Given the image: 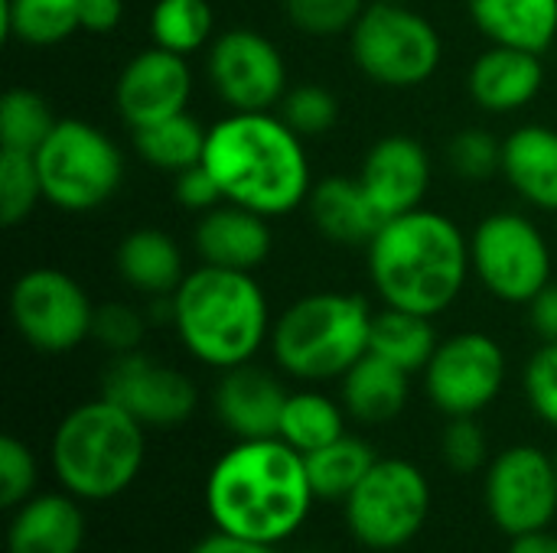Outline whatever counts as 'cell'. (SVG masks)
<instances>
[{
    "instance_id": "obj_15",
    "label": "cell",
    "mask_w": 557,
    "mask_h": 553,
    "mask_svg": "<svg viewBox=\"0 0 557 553\" xmlns=\"http://www.w3.org/2000/svg\"><path fill=\"white\" fill-rule=\"evenodd\" d=\"M101 398L114 401L144 427H176L196 411V385L150 355L124 352L114 355L101 375Z\"/></svg>"
},
{
    "instance_id": "obj_38",
    "label": "cell",
    "mask_w": 557,
    "mask_h": 553,
    "mask_svg": "<svg viewBox=\"0 0 557 553\" xmlns=\"http://www.w3.org/2000/svg\"><path fill=\"white\" fill-rule=\"evenodd\" d=\"M91 339L108 349L111 355H124V352H137L144 342V316L124 303H104L95 306L91 316Z\"/></svg>"
},
{
    "instance_id": "obj_13",
    "label": "cell",
    "mask_w": 557,
    "mask_h": 553,
    "mask_svg": "<svg viewBox=\"0 0 557 553\" xmlns=\"http://www.w3.org/2000/svg\"><path fill=\"white\" fill-rule=\"evenodd\" d=\"M486 508L493 521L519 538L552 525L557 512V463L539 447H509L486 473Z\"/></svg>"
},
{
    "instance_id": "obj_3",
    "label": "cell",
    "mask_w": 557,
    "mask_h": 553,
    "mask_svg": "<svg viewBox=\"0 0 557 553\" xmlns=\"http://www.w3.org/2000/svg\"><path fill=\"white\" fill-rule=\"evenodd\" d=\"M470 267L463 231L424 205L388 218L369 244V274L385 306L418 316L444 313L460 297Z\"/></svg>"
},
{
    "instance_id": "obj_21",
    "label": "cell",
    "mask_w": 557,
    "mask_h": 553,
    "mask_svg": "<svg viewBox=\"0 0 557 553\" xmlns=\"http://www.w3.org/2000/svg\"><path fill=\"white\" fill-rule=\"evenodd\" d=\"M313 225L323 238L343 248H369L379 228L385 225L382 212L369 199L362 179L356 176H326L307 196Z\"/></svg>"
},
{
    "instance_id": "obj_2",
    "label": "cell",
    "mask_w": 557,
    "mask_h": 553,
    "mask_svg": "<svg viewBox=\"0 0 557 553\" xmlns=\"http://www.w3.org/2000/svg\"><path fill=\"white\" fill-rule=\"evenodd\" d=\"M202 163L225 202L264 218L294 212L313 189L304 137L271 111H232L212 124Z\"/></svg>"
},
{
    "instance_id": "obj_37",
    "label": "cell",
    "mask_w": 557,
    "mask_h": 553,
    "mask_svg": "<svg viewBox=\"0 0 557 553\" xmlns=\"http://www.w3.org/2000/svg\"><path fill=\"white\" fill-rule=\"evenodd\" d=\"M450 166L460 179L483 183L503 173V143L486 127H467L450 140Z\"/></svg>"
},
{
    "instance_id": "obj_33",
    "label": "cell",
    "mask_w": 557,
    "mask_h": 553,
    "mask_svg": "<svg viewBox=\"0 0 557 553\" xmlns=\"http://www.w3.org/2000/svg\"><path fill=\"white\" fill-rule=\"evenodd\" d=\"M49 101L33 88H10L0 101V150L36 153L55 127Z\"/></svg>"
},
{
    "instance_id": "obj_25",
    "label": "cell",
    "mask_w": 557,
    "mask_h": 553,
    "mask_svg": "<svg viewBox=\"0 0 557 553\" xmlns=\"http://www.w3.org/2000/svg\"><path fill=\"white\" fill-rule=\"evenodd\" d=\"M408 372L392 365L388 359L366 352L346 375H343V407L359 424H388L408 404Z\"/></svg>"
},
{
    "instance_id": "obj_4",
    "label": "cell",
    "mask_w": 557,
    "mask_h": 553,
    "mask_svg": "<svg viewBox=\"0 0 557 553\" xmlns=\"http://www.w3.org/2000/svg\"><path fill=\"white\" fill-rule=\"evenodd\" d=\"M173 326L193 359L228 372L258 355L271 313L251 274L202 264L173 293Z\"/></svg>"
},
{
    "instance_id": "obj_26",
    "label": "cell",
    "mask_w": 557,
    "mask_h": 553,
    "mask_svg": "<svg viewBox=\"0 0 557 553\" xmlns=\"http://www.w3.org/2000/svg\"><path fill=\"white\" fill-rule=\"evenodd\" d=\"M117 274L150 297H173L186 280L180 244L160 228H137L117 244Z\"/></svg>"
},
{
    "instance_id": "obj_5",
    "label": "cell",
    "mask_w": 557,
    "mask_h": 553,
    "mask_svg": "<svg viewBox=\"0 0 557 553\" xmlns=\"http://www.w3.org/2000/svg\"><path fill=\"white\" fill-rule=\"evenodd\" d=\"M144 453V424L108 398L78 404L52 433V469L62 489L85 502L127 492L140 476Z\"/></svg>"
},
{
    "instance_id": "obj_30",
    "label": "cell",
    "mask_w": 557,
    "mask_h": 553,
    "mask_svg": "<svg viewBox=\"0 0 557 553\" xmlns=\"http://www.w3.org/2000/svg\"><path fill=\"white\" fill-rule=\"evenodd\" d=\"M82 0H3V36L23 46H55L82 29Z\"/></svg>"
},
{
    "instance_id": "obj_11",
    "label": "cell",
    "mask_w": 557,
    "mask_h": 553,
    "mask_svg": "<svg viewBox=\"0 0 557 553\" xmlns=\"http://www.w3.org/2000/svg\"><path fill=\"white\" fill-rule=\"evenodd\" d=\"M95 306L78 280L55 267H33L10 290V319L39 352L62 355L91 339Z\"/></svg>"
},
{
    "instance_id": "obj_8",
    "label": "cell",
    "mask_w": 557,
    "mask_h": 553,
    "mask_svg": "<svg viewBox=\"0 0 557 553\" xmlns=\"http://www.w3.org/2000/svg\"><path fill=\"white\" fill-rule=\"evenodd\" d=\"M356 65L385 88L424 85L444 55L441 33L408 3H366L349 33Z\"/></svg>"
},
{
    "instance_id": "obj_24",
    "label": "cell",
    "mask_w": 557,
    "mask_h": 553,
    "mask_svg": "<svg viewBox=\"0 0 557 553\" xmlns=\"http://www.w3.org/2000/svg\"><path fill=\"white\" fill-rule=\"evenodd\" d=\"M476 29L493 46L545 55L557 39V0H467Z\"/></svg>"
},
{
    "instance_id": "obj_41",
    "label": "cell",
    "mask_w": 557,
    "mask_h": 553,
    "mask_svg": "<svg viewBox=\"0 0 557 553\" xmlns=\"http://www.w3.org/2000/svg\"><path fill=\"white\" fill-rule=\"evenodd\" d=\"M525 394L532 411L557 427V342H545L525 368Z\"/></svg>"
},
{
    "instance_id": "obj_46",
    "label": "cell",
    "mask_w": 557,
    "mask_h": 553,
    "mask_svg": "<svg viewBox=\"0 0 557 553\" xmlns=\"http://www.w3.org/2000/svg\"><path fill=\"white\" fill-rule=\"evenodd\" d=\"M509 553H557V538L542 528V531H529V535H519L512 538V548Z\"/></svg>"
},
{
    "instance_id": "obj_19",
    "label": "cell",
    "mask_w": 557,
    "mask_h": 553,
    "mask_svg": "<svg viewBox=\"0 0 557 553\" xmlns=\"http://www.w3.org/2000/svg\"><path fill=\"white\" fill-rule=\"evenodd\" d=\"M196 251L202 264L255 274V267H261L271 254L268 218L235 202H222L199 218Z\"/></svg>"
},
{
    "instance_id": "obj_9",
    "label": "cell",
    "mask_w": 557,
    "mask_h": 553,
    "mask_svg": "<svg viewBox=\"0 0 557 553\" xmlns=\"http://www.w3.org/2000/svg\"><path fill=\"white\" fill-rule=\"evenodd\" d=\"M431 515V486L408 460H379L346 499V525L362 548L398 551Z\"/></svg>"
},
{
    "instance_id": "obj_39",
    "label": "cell",
    "mask_w": 557,
    "mask_h": 553,
    "mask_svg": "<svg viewBox=\"0 0 557 553\" xmlns=\"http://www.w3.org/2000/svg\"><path fill=\"white\" fill-rule=\"evenodd\" d=\"M441 453L444 463L454 473H476L490 460V440L476 417H450L444 437H441Z\"/></svg>"
},
{
    "instance_id": "obj_34",
    "label": "cell",
    "mask_w": 557,
    "mask_h": 553,
    "mask_svg": "<svg viewBox=\"0 0 557 553\" xmlns=\"http://www.w3.org/2000/svg\"><path fill=\"white\" fill-rule=\"evenodd\" d=\"M42 199V179L33 153L0 150V222L7 228L26 222Z\"/></svg>"
},
{
    "instance_id": "obj_44",
    "label": "cell",
    "mask_w": 557,
    "mask_h": 553,
    "mask_svg": "<svg viewBox=\"0 0 557 553\" xmlns=\"http://www.w3.org/2000/svg\"><path fill=\"white\" fill-rule=\"evenodd\" d=\"M532 329L545 339V342H557V284H548L532 303Z\"/></svg>"
},
{
    "instance_id": "obj_18",
    "label": "cell",
    "mask_w": 557,
    "mask_h": 553,
    "mask_svg": "<svg viewBox=\"0 0 557 553\" xmlns=\"http://www.w3.org/2000/svg\"><path fill=\"white\" fill-rule=\"evenodd\" d=\"M284 385L248 365L228 368L215 388V414L222 427L238 440H271L281 433V417L287 407Z\"/></svg>"
},
{
    "instance_id": "obj_27",
    "label": "cell",
    "mask_w": 557,
    "mask_h": 553,
    "mask_svg": "<svg viewBox=\"0 0 557 553\" xmlns=\"http://www.w3.org/2000/svg\"><path fill=\"white\" fill-rule=\"evenodd\" d=\"M437 332L431 326V316H418L408 310L385 306L382 313L372 316V332H369V352L388 359L392 365L405 368L408 375L424 372L428 362L437 352Z\"/></svg>"
},
{
    "instance_id": "obj_20",
    "label": "cell",
    "mask_w": 557,
    "mask_h": 553,
    "mask_svg": "<svg viewBox=\"0 0 557 553\" xmlns=\"http://www.w3.org/2000/svg\"><path fill=\"white\" fill-rule=\"evenodd\" d=\"M470 95L483 111L512 114L525 108L545 85V65L539 52L490 46L470 68Z\"/></svg>"
},
{
    "instance_id": "obj_6",
    "label": "cell",
    "mask_w": 557,
    "mask_h": 553,
    "mask_svg": "<svg viewBox=\"0 0 557 553\" xmlns=\"http://www.w3.org/2000/svg\"><path fill=\"white\" fill-rule=\"evenodd\" d=\"M372 316L359 293H310L277 316L271 329L274 362L300 381L343 378L369 352Z\"/></svg>"
},
{
    "instance_id": "obj_45",
    "label": "cell",
    "mask_w": 557,
    "mask_h": 553,
    "mask_svg": "<svg viewBox=\"0 0 557 553\" xmlns=\"http://www.w3.org/2000/svg\"><path fill=\"white\" fill-rule=\"evenodd\" d=\"M189 553H277L271 544H258L248 538H235L228 531H215L209 538H202Z\"/></svg>"
},
{
    "instance_id": "obj_47",
    "label": "cell",
    "mask_w": 557,
    "mask_h": 553,
    "mask_svg": "<svg viewBox=\"0 0 557 553\" xmlns=\"http://www.w3.org/2000/svg\"><path fill=\"white\" fill-rule=\"evenodd\" d=\"M385 3H411V0H385Z\"/></svg>"
},
{
    "instance_id": "obj_42",
    "label": "cell",
    "mask_w": 557,
    "mask_h": 553,
    "mask_svg": "<svg viewBox=\"0 0 557 553\" xmlns=\"http://www.w3.org/2000/svg\"><path fill=\"white\" fill-rule=\"evenodd\" d=\"M173 199L180 205L193 209V212H209V209H215V205L225 202V196H222V189H219V183H215V176L209 173L206 163H196V166L176 173Z\"/></svg>"
},
{
    "instance_id": "obj_12",
    "label": "cell",
    "mask_w": 557,
    "mask_h": 553,
    "mask_svg": "<svg viewBox=\"0 0 557 553\" xmlns=\"http://www.w3.org/2000/svg\"><path fill=\"white\" fill-rule=\"evenodd\" d=\"M506 381V355L486 332H457L444 339L424 368L431 404L447 417H476Z\"/></svg>"
},
{
    "instance_id": "obj_14",
    "label": "cell",
    "mask_w": 557,
    "mask_h": 553,
    "mask_svg": "<svg viewBox=\"0 0 557 553\" xmlns=\"http://www.w3.org/2000/svg\"><path fill=\"white\" fill-rule=\"evenodd\" d=\"M209 78L232 111H271L287 95V65L281 49L248 26L225 29L212 39Z\"/></svg>"
},
{
    "instance_id": "obj_1",
    "label": "cell",
    "mask_w": 557,
    "mask_h": 553,
    "mask_svg": "<svg viewBox=\"0 0 557 553\" xmlns=\"http://www.w3.org/2000/svg\"><path fill=\"white\" fill-rule=\"evenodd\" d=\"M313 499L304 453L281 437L238 440L219 456L206 482L215 528L271 548L307 521Z\"/></svg>"
},
{
    "instance_id": "obj_7",
    "label": "cell",
    "mask_w": 557,
    "mask_h": 553,
    "mask_svg": "<svg viewBox=\"0 0 557 553\" xmlns=\"http://www.w3.org/2000/svg\"><path fill=\"white\" fill-rule=\"evenodd\" d=\"M33 156L42 179V199L62 212H91L124 183L121 150L88 121H59Z\"/></svg>"
},
{
    "instance_id": "obj_35",
    "label": "cell",
    "mask_w": 557,
    "mask_h": 553,
    "mask_svg": "<svg viewBox=\"0 0 557 553\" xmlns=\"http://www.w3.org/2000/svg\"><path fill=\"white\" fill-rule=\"evenodd\" d=\"M281 7L287 20L313 39L352 33L356 20L366 10L362 0H281Z\"/></svg>"
},
{
    "instance_id": "obj_22",
    "label": "cell",
    "mask_w": 557,
    "mask_h": 553,
    "mask_svg": "<svg viewBox=\"0 0 557 553\" xmlns=\"http://www.w3.org/2000/svg\"><path fill=\"white\" fill-rule=\"evenodd\" d=\"M85 541V515L75 495H33L26 499L7 531L10 553H78Z\"/></svg>"
},
{
    "instance_id": "obj_29",
    "label": "cell",
    "mask_w": 557,
    "mask_h": 553,
    "mask_svg": "<svg viewBox=\"0 0 557 553\" xmlns=\"http://www.w3.org/2000/svg\"><path fill=\"white\" fill-rule=\"evenodd\" d=\"M307 476H310V489L317 499H349L356 492V486L369 476V469L379 463L372 447L359 437L343 433L339 440H333L330 447L307 453Z\"/></svg>"
},
{
    "instance_id": "obj_32",
    "label": "cell",
    "mask_w": 557,
    "mask_h": 553,
    "mask_svg": "<svg viewBox=\"0 0 557 553\" xmlns=\"http://www.w3.org/2000/svg\"><path fill=\"white\" fill-rule=\"evenodd\" d=\"M215 13L209 0H157L150 10V36L153 46L170 49L176 55L199 52L215 36Z\"/></svg>"
},
{
    "instance_id": "obj_48",
    "label": "cell",
    "mask_w": 557,
    "mask_h": 553,
    "mask_svg": "<svg viewBox=\"0 0 557 553\" xmlns=\"http://www.w3.org/2000/svg\"><path fill=\"white\" fill-rule=\"evenodd\" d=\"M555 463H557V456H555Z\"/></svg>"
},
{
    "instance_id": "obj_17",
    "label": "cell",
    "mask_w": 557,
    "mask_h": 553,
    "mask_svg": "<svg viewBox=\"0 0 557 553\" xmlns=\"http://www.w3.org/2000/svg\"><path fill=\"white\" fill-rule=\"evenodd\" d=\"M359 179L388 222L421 209L431 186V156L414 137L388 134L366 153Z\"/></svg>"
},
{
    "instance_id": "obj_36",
    "label": "cell",
    "mask_w": 557,
    "mask_h": 553,
    "mask_svg": "<svg viewBox=\"0 0 557 553\" xmlns=\"http://www.w3.org/2000/svg\"><path fill=\"white\" fill-rule=\"evenodd\" d=\"M281 117L300 137H323L339 121V101L323 85H297L281 101Z\"/></svg>"
},
{
    "instance_id": "obj_23",
    "label": "cell",
    "mask_w": 557,
    "mask_h": 553,
    "mask_svg": "<svg viewBox=\"0 0 557 553\" xmlns=\"http://www.w3.org/2000/svg\"><path fill=\"white\" fill-rule=\"evenodd\" d=\"M503 176L535 209L557 212V130L525 124L503 140Z\"/></svg>"
},
{
    "instance_id": "obj_10",
    "label": "cell",
    "mask_w": 557,
    "mask_h": 553,
    "mask_svg": "<svg viewBox=\"0 0 557 553\" xmlns=\"http://www.w3.org/2000/svg\"><path fill=\"white\" fill-rule=\"evenodd\" d=\"M470 264L503 303H532L552 284V248L542 228L516 212H496L476 225Z\"/></svg>"
},
{
    "instance_id": "obj_16",
    "label": "cell",
    "mask_w": 557,
    "mask_h": 553,
    "mask_svg": "<svg viewBox=\"0 0 557 553\" xmlns=\"http://www.w3.org/2000/svg\"><path fill=\"white\" fill-rule=\"evenodd\" d=\"M193 95V72L186 55L150 46L137 52L117 75L114 104L131 130L186 111Z\"/></svg>"
},
{
    "instance_id": "obj_43",
    "label": "cell",
    "mask_w": 557,
    "mask_h": 553,
    "mask_svg": "<svg viewBox=\"0 0 557 553\" xmlns=\"http://www.w3.org/2000/svg\"><path fill=\"white\" fill-rule=\"evenodd\" d=\"M78 20L85 33H114L124 20V0H82L78 3Z\"/></svg>"
},
{
    "instance_id": "obj_28",
    "label": "cell",
    "mask_w": 557,
    "mask_h": 553,
    "mask_svg": "<svg viewBox=\"0 0 557 553\" xmlns=\"http://www.w3.org/2000/svg\"><path fill=\"white\" fill-rule=\"evenodd\" d=\"M206 140H209V130L186 111L134 130V150L140 153V160L173 176L202 163Z\"/></svg>"
},
{
    "instance_id": "obj_40",
    "label": "cell",
    "mask_w": 557,
    "mask_h": 553,
    "mask_svg": "<svg viewBox=\"0 0 557 553\" xmlns=\"http://www.w3.org/2000/svg\"><path fill=\"white\" fill-rule=\"evenodd\" d=\"M36 489V460L26 443L16 437L0 440V505L20 508L26 499H33Z\"/></svg>"
},
{
    "instance_id": "obj_31",
    "label": "cell",
    "mask_w": 557,
    "mask_h": 553,
    "mask_svg": "<svg viewBox=\"0 0 557 553\" xmlns=\"http://www.w3.org/2000/svg\"><path fill=\"white\" fill-rule=\"evenodd\" d=\"M346 433L343 427V411L336 401H330L326 394H313V391H297L287 398L284 417H281V440L287 447H294L297 453H317L323 447H330L333 440H339Z\"/></svg>"
}]
</instances>
